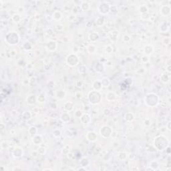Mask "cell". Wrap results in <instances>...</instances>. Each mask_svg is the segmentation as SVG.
<instances>
[{
    "label": "cell",
    "instance_id": "1",
    "mask_svg": "<svg viewBox=\"0 0 171 171\" xmlns=\"http://www.w3.org/2000/svg\"><path fill=\"white\" fill-rule=\"evenodd\" d=\"M7 36H9V38H12V39H5L6 42L8 43H9V44L14 45V44H16V43H18V42L19 41V37L17 33H15L14 32H12V33H8Z\"/></svg>",
    "mask_w": 171,
    "mask_h": 171
}]
</instances>
